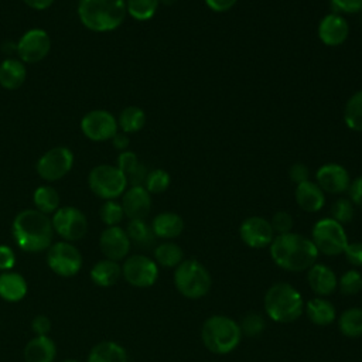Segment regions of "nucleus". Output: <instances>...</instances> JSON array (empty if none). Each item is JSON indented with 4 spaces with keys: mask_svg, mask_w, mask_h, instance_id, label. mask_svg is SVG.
I'll use <instances>...</instances> for the list:
<instances>
[{
    "mask_svg": "<svg viewBox=\"0 0 362 362\" xmlns=\"http://www.w3.org/2000/svg\"><path fill=\"white\" fill-rule=\"evenodd\" d=\"M153 255L154 262L167 269H175L184 260V252L181 246L171 240H165L154 246Z\"/></svg>",
    "mask_w": 362,
    "mask_h": 362,
    "instance_id": "c756f323",
    "label": "nucleus"
},
{
    "mask_svg": "<svg viewBox=\"0 0 362 362\" xmlns=\"http://www.w3.org/2000/svg\"><path fill=\"white\" fill-rule=\"evenodd\" d=\"M348 192H349V199L352 201V204L362 209V175L355 178L354 181H351Z\"/></svg>",
    "mask_w": 362,
    "mask_h": 362,
    "instance_id": "09e8293b",
    "label": "nucleus"
},
{
    "mask_svg": "<svg viewBox=\"0 0 362 362\" xmlns=\"http://www.w3.org/2000/svg\"><path fill=\"white\" fill-rule=\"evenodd\" d=\"M269 250L274 264L288 272H307L320 255L310 238L296 232L276 235Z\"/></svg>",
    "mask_w": 362,
    "mask_h": 362,
    "instance_id": "f257e3e1",
    "label": "nucleus"
},
{
    "mask_svg": "<svg viewBox=\"0 0 362 362\" xmlns=\"http://www.w3.org/2000/svg\"><path fill=\"white\" fill-rule=\"evenodd\" d=\"M236 1H238V0H205V4H206L212 11L223 13V11L230 10V8L236 4Z\"/></svg>",
    "mask_w": 362,
    "mask_h": 362,
    "instance_id": "8fccbe9b",
    "label": "nucleus"
},
{
    "mask_svg": "<svg viewBox=\"0 0 362 362\" xmlns=\"http://www.w3.org/2000/svg\"><path fill=\"white\" fill-rule=\"evenodd\" d=\"M156 238L171 240L180 236L184 230V219L175 212H161L151 222Z\"/></svg>",
    "mask_w": 362,
    "mask_h": 362,
    "instance_id": "393cba45",
    "label": "nucleus"
},
{
    "mask_svg": "<svg viewBox=\"0 0 362 362\" xmlns=\"http://www.w3.org/2000/svg\"><path fill=\"white\" fill-rule=\"evenodd\" d=\"M270 225L273 228L274 235H283V233L291 232L294 221L287 211H277L273 214L270 219Z\"/></svg>",
    "mask_w": 362,
    "mask_h": 362,
    "instance_id": "a19ab883",
    "label": "nucleus"
},
{
    "mask_svg": "<svg viewBox=\"0 0 362 362\" xmlns=\"http://www.w3.org/2000/svg\"><path fill=\"white\" fill-rule=\"evenodd\" d=\"M74 165V154L66 147H54L37 161V173L45 181H58L65 177Z\"/></svg>",
    "mask_w": 362,
    "mask_h": 362,
    "instance_id": "f8f14e48",
    "label": "nucleus"
},
{
    "mask_svg": "<svg viewBox=\"0 0 362 362\" xmlns=\"http://www.w3.org/2000/svg\"><path fill=\"white\" fill-rule=\"evenodd\" d=\"M126 14V0H79L78 6L81 23L96 33L116 30Z\"/></svg>",
    "mask_w": 362,
    "mask_h": 362,
    "instance_id": "7ed1b4c3",
    "label": "nucleus"
},
{
    "mask_svg": "<svg viewBox=\"0 0 362 362\" xmlns=\"http://www.w3.org/2000/svg\"><path fill=\"white\" fill-rule=\"evenodd\" d=\"M34 205L37 211L42 214H52L58 209L59 206V195L57 189L51 185H41L34 191L33 195Z\"/></svg>",
    "mask_w": 362,
    "mask_h": 362,
    "instance_id": "72a5a7b5",
    "label": "nucleus"
},
{
    "mask_svg": "<svg viewBox=\"0 0 362 362\" xmlns=\"http://www.w3.org/2000/svg\"><path fill=\"white\" fill-rule=\"evenodd\" d=\"M239 236L246 246L252 249H263L270 246L276 235L269 219L253 215L243 219L239 226Z\"/></svg>",
    "mask_w": 362,
    "mask_h": 362,
    "instance_id": "2eb2a0df",
    "label": "nucleus"
},
{
    "mask_svg": "<svg viewBox=\"0 0 362 362\" xmlns=\"http://www.w3.org/2000/svg\"><path fill=\"white\" fill-rule=\"evenodd\" d=\"M130 246L132 243L126 230L119 225L107 226L99 236V247L105 259H110L115 262L123 260L127 257Z\"/></svg>",
    "mask_w": 362,
    "mask_h": 362,
    "instance_id": "dca6fc26",
    "label": "nucleus"
},
{
    "mask_svg": "<svg viewBox=\"0 0 362 362\" xmlns=\"http://www.w3.org/2000/svg\"><path fill=\"white\" fill-rule=\"evenodd\" d=\"M308 175H310L308 167L303 163H294L288 170V177L293 182H296V185L300 182L308 181Z\"/></svg>",
    "mask_w": 362,
    "mask_h": 362,
    "instance_id": "49530a36",
    "label": "nucleus"
},
{
    "mask_svg": "<svg viewBox=\"0 0 362 362\" xmlns=\"http://www.w3.org/2000/svg\"><path fill=\"white\" fill-rule=\"evenodd\" d=\"M310 239L313 240L318 253L325 256L342 255L348 245V236L344 225L332 218H322L317 221L313 226Z\"/></svg>",
    "mask_w": 362,
    "mask_h": 362,
    "instance_id": "6e6552de",
    "label": "nucleus"
},
{
    "mask_svg": "<svg viewBox=\"0 0 362 362\" xmlns=\"http://www.w3.org/2000/svg\"><path fill=\"white\" fill-rule=\"evenodd\" d=\"M242 337H257L260 335L266 328V321L263 315L257 313H247L242 317V320L238 322Z\"/></svg>",
    "mask_w": 362,
    "mask_h": 362,
    "instance_id": "4c0bfd02",
    "label": "nucleus"
},
{
    "mask_svg": "<svg viewBox=\"0 0 362 362\" xmlns=\"http://www.w3.org/2000/svg\"><path fill=\"white\" fill-rule=\"evenodd\" d=\"M47 264L55 274L72 277L82 267V255L71 242L59 240L47 249Z\"/></svg>",
    "mask_w": 362,
    "mask_h": 362,
    "instance_id": "1a4fd4ad",
    "label": "nucleus"
},
{
    "mask_svg": "<svg viewBox=\"0 0 362 362\" xmlns=\"http://www.w3.org/2000/svg\"><path fill=\"white\" fill-rule=\"evenodd\" d=\"M122 277V266L119 262L103 259L93 264L90 269V279L99 287L115 286Z\"/></svg>",
    "mask_w": 362,
    "mask_h": 362,
    "instance_id": "a878e982",
    "label": "nucleus"
},
{
    "mask_svg": "<svg viewBox=\"0 0 362 362\" xmlns=\"http://www.w3.org/2000/svg\"><path fill=\"white\" fill-rule=\"evenodd\" d=\"M140 161L137 158V156L133 151H122L117 157V167L119 170L126 175V178H129L139 167H140Z\"/></svg>",
    "mask_w": 362,
    "mask_h": 362,
    "instance_id": "79ce46f5",
    "label": "nucleus"
},
{
    "mask_svg": "<svg viewBox=\"0 0 362 362\" xmlns=\"http://www.w3.org/2000/svg\"><path fill=\"white\" fill-rule=\"evenodd\" d=\"M16 264L14 250L7 245H0V272L13 270Z\"/></svg>",
    "mask_w": 362,
    "mask_h": 362,
    "instance_id": "a18cd8bd",
    "label": "nucleus"
},
{
    "mask_svg": "<svg viewBox=\"0 0 362 362\" xmlns=\"http://www.w3.org/2000/svg\"><path fill=\"white\" fill-rule=\"evenodd\" d=\"M331 216L334 221L339 222L341 225L349 223L355 215V205L349 198H338L331 205Z\"/></svg>",
    "mask_w": 362,
    "mask_h": 362,
    "instance_id": "58836bf2",
    "label": "nucleus"
},
{
    "mask_svg": "<svg viewBox=\"0 0 362 362\" xmlns=\"http://www.w3.org/2000/svg\"><path fill=\"white\" fill-rule=\"evenodd\" d=\"M99 214H100L102 222L107 226H117L124 218V211L122 208V204L116 202L115 199L105 201V204L100 206Z\"/></svg>",
    "mask_w": 362,
    "mask_h": 362,
    "instance_id": "ea45409f",
    "label": "nucleus"
},
{
    "mask_svg": "<svg viewBox=\"0 0 362 362\" xmlns=\"http://www.w3.org/2000/svg\"><path fill=\"white\" fill-rule=\"evenodd\" d=\"M23 356L25 362H54L57 356L55 342L48 337H34L24 346Z\"/></svg>",
    "mask_w": 362,
    "mask_h": 362,
    "instance_id": "4be33fe9",
    "label": "nucleus"
},
{
    "mask_svg": "<svg viewBox=\"0 0 362 362\" xmlns=\"http://www.w3.org/2000/svg\"><path fill=\"white\" fill-rule=\"evenodd\" d=\"M122 208L129 219H146L151 211L150 192L143 185H132L122 195Z\"/></svg>",
    "mask_w": 362,
    "mask_h": 362,
    "instance_id": "6ab92c4d",
    "label": "nucleus"
},
{
    "mask_svg": "<svg viewBox=\"0 0 362 362\" xmlns=\"http://www.w3.org/2000/svg\"><path fill=\"white\" fill-rule=\"evenodd\" d=\"M160 6V0H126V10L137 21L150 20Z\"/></svg>",
    "mask_w": 362,
    "mask_h": 362,
    "instance_id": "f704fd0d",
    "label": "nucleus"
},
{
    "mask_svg": "<svg viewBox=\"0 0 362 362\" xmlns=\"http://www.w3.org/2000/svg\"><path fill=\"white\" fill-rule=\"evenodd\" d=\"M88 184L95 195L107 201L123 195L129 182L117 165L99 164L90 170Z\"/></svg>",
    "mask_w": 362,
    "mask_h": 362,
    "instance_id": "0eeeda50",
    "label": "nucleus"
},
{
    "mask_svg": "<svg viewBox=\"0 0 362 362\" xmlns=\"http://www.w3.org/2000/svg\"><path fill=\"white\" fill-rule=\"evenodd\" d=\"M31 329L35 334V337L48 335L51 331V321L47 315H37L31 321Z\"/></svg>",
    "mask_w": 362,
    "mask_h": 362,
    "instance_id": "de8ad7c7",
    "label": "nucleus"
},
{
    "mask_svg": "<svg viewBox=\"0 0 362 362\" xmlns=\"http://www.w3.org/2000/svg\"><path fill=\"white\" fill-rule=\"evenodd\" d=\"M170 182H171L170 174L165 170L156 168V170L147 173V177L144 180L143 187L150 194H161L170 187Z\"/></svg>",
    "mask_w": 362,
    "mask_h": 362,
    "instance_id": "c9c22d12",
    "label": "nucleus"
},
{
    "mask_svg": "<svg viewBox=\"0 0 362 362\" xmlns=\"http://www.w3.org/2000/svg\"><path fill=\"white\" fill-rule=\"evenodd\" d=\"M263 304L266 315L280 324L293 322L304 313V300L300 291L286 281L272 284L264 294Z\"/></svg>",
    "mask_w": 362,
    "mask_h": 362,
    "instance_id": "20e7f679",
    "label": "nucleus"
},
{
    "mask_svg": "<svg viewBox=\"0 0 362 362\" xmlns=\"http://www.w3.org/2000/svg\"><path fill=\"white\" fill-rule=\"evenodd\" d=\"M332 13L355 14L362 11V0H329Z\"/></svg>",
    "mask_w": 362,
    "mask_h": 362,
    "instance_id": "37998d69",
    "label": "nucleus"
},
{
    "mask_svg": "<svg viewBox=\"0 0 362 362\" xmlns=\"http://www.w3.org/2000/svg\"><path fill=\"white\" fill-rule=\"evenodd\" d=\"M62 362H81V361H76V359H65Z\"/></svg>",
    "mask_w": 362,
    "mask_h": 362,
    "instance_id": "5fc2aeb1",
    "label": "nucleus"
},
{
    "mask_svg": "<svg viewBox=\"0 0 362 362\" xmlns=\"http://www.w3.org/2000/svg\"><path fill=\"white\" fill-rule=\"evenodd\" d=\"M160 1H163V3H165V4L170 6V4H173L175 0H160Z\"/></svg>",
    "mask_w": 362,
    "mask_h": 362,
    "instance_id": "864d4df0",
    "label": "nucleus"
},
{
    "mask_svg": "<svg viewBox=\"0 0 362 362\" xmlns=\"http://www.w3.org/2000/svg\"><path fill=\"white\" fill-rule=\"evenodd\" d=\"M54 232L66 242L82 239L88 232V219L85 214L75 206L58 208L51 219Z\"/></svg>",
    "mask_w": 362,
    "mask_h": 362,
    "instance_id": "9b49d317",
    "label": "nucleus"
},
{
    "mask_svg": "<svg viewBox=\"0 0 362 362\" xmlns=\"http://www.w3.org/2000/svg\"><path fill=\"white\" fill-rule=\"evenodd\" d=\"M344 122L354 132H362V89L352 93L344 107Z\"/></svg>",
    "mask_w": 362,
    "mask_h": 362,
    "instance_id": "2f4dec72",
    "label": "nucleus"
},
{
    "mask_svg": "<svg viewBox=\"0 0 362 362\" xmlns=\"http://www.w3.org/2000/svg\"><path fill=\"white\" fill-rule=\"evenodd\" d=\"M112 143H113V146L117 148V150H122V151H124L126 148H127V146H129V137H127V134L126 133H116L113 137H112Z\"/></svg>",
    "mask_w": 362,
    "mask_h": 362,
    "instance_id": "3c124183",
    "label": "nucleus"
},
{
    "mask_svg": "<svg viewBox=\"0 0 362 362\" xmlns=\"http://www.w3.org/2000/svg\"><path fill=\"white\" fill-rule=\"evenodd\" d=\"M51 49L49 35L41 28H31L23 34L16 45L21 62L35 64L44 59Z\"/></svg>",
    "mask_w": 362,
    "mask_h": 362,
    "instance_id": "4468645a",
    "label": "nucleus"
},
{
    "mask_svg": "<svg viewBox=\"0 0 362 362\" xmlns=\"http://www.w3.org/2000/svg\"><path fill=\"white\" fill-rule=\"evenodd\" d=\"M344 255L349 264L362 267V242H348Z\"/></svg>",
    "mask_w": 362,
    "mask_h": 362,
    "instance_id": "c03bdc74",
    "label": "nucleus"
},
{
    "mask_svg": "<svg viewBox=\"0 0 362 362\" xmlns=\"http://www.w3.org/2000/svg\"><path fill=\"white\" fill-rule=\"evenodd\" d=\"M117 120L116 117L102 109L88 112L81 120L82 133L92 141H105L112 140L117 133Z\"/></svg>",
    "mask_w": 362,
    "mask_h": 362,
    "instance_id": "ddd939ff",
    "label": "nucleus"
},
{
    "mask_svg": "<svg viewBox=\"0 0 362 362\" xmlns=\"http://www.w3.org/2000/svg\"><path fill=\"white\" fill-rule=\"evenodd\" d=\"M201 339L208 351L216 355L230 354L242 339L239 324L228 315H211L201 328Z\"/></svg>",
    "mask_w": 362,
    "mask_h": 362,
    "instance_id": "39448f33",
    "label": "nucleus"
},
{
    "mask_svg": "<svg viewBox=\"0 0 362 362\" xmlns=\"http://www.w3.org/2000/svg\"><path fill=\"white\" fill-rule=\"evenodd\" d=\"M146 123V113L139 106H127L124 107L117 119V126L123 133H136L143 129Z\"/></svg>",
    "mask_w": 362,
    "mask_h": 362,
    "instance_id": "473e14b6",
    "label": "nucleus"
},
{
    "mask_svg": "<svg viewBox=\"0 0 362 362\" xmlns=\"http://www.w3.org/2000/svg\"><path fill=\"white\" fill-rule=\"evenodd\" d=\"M294 198L305 212H318L325 204V192L314 181H304L296 185Z\"/></svg>",
    "mask_w": 362,
    "mask_h": 362,
    "instance_id": "412c9836",
    "label": "nucleus"
},
{
    "mask_svg": "<svg viewBox=\"0 0 362 362\" xmlns=\"http://www.w3.org/2000/svg\"><path fill=\"white\" fill-rule=\"evenodd\" d=\"M28 286L25 279L13 270L0 273V297L8 303H17L27 294Z\"/></svg>",
    "mask_w": 362,
    "mask_h": 362,
    "instance_id": "b1692460",
    "label": "nucleus"
},
{
    "mask_svg": "<svg viewBox=\"0 0 362 362\" xmlns=\"http://www.w3.org/2000/svg\"><path fill=\"white\" fill-rule=\"evenodd\" d=\"M307 283L317 297H328L338 288V277L334 270L321 263H314L307 270Z\"/></svg>",
    "mask_w": 362,
    "mask_h": 362,
    "instance_id": "aec40b11",
    "label": "nucleus"
},
{
    "mask_svg": "<svg viewBox=\"0 0 362 362\" xmlns=\"http://www.w3.org/2000/svg\"><path fill=\"white\" fill-rule=\"evenodd\" d=\"M338 288L344 296H355L362 290V274L356 269L346 270L338 279Z\"/></svg>",
    "mask_w": 362,
    "mask_h": 362,
    "instance_id": "e433bc0d",
    "label": "nucleus"
},
{
    "mask_svg": "<svg viewBox=\"0 0 362 362\" xmlns=\"http://www.w3.org/2000/svg\"><path fill=\"white\" fill-rule=\"evenodd\" d=\"M318 38L328 47H338L344 44L349 34V25L345 17L337 13H329L321 18L318 28Z\"/></svg>",
    "mask_w": 362,
    "mask_h": 362,
    "instance_id": "a211bd4d",
    "label": "nucleus"
},
{
    "mask_svg": "<svg viewBox=\"0 0 362 362\" xmlns=\"http://www.w3.org/2000/svg\"><path fill=\"white\" fill-rule=\"evenodd\" d=\"M174 286L182 297L197 300L209 293L212 279L201 262L197 259H184L174 270Z\"/></svg>",
    "mask_w": 362,
    "mask_h": 362,
    "instance_id": "423d86ee",
    "label": "nucleus"
},
{
    "mask_svg": "<svg viewBox=\"0 0 362 362\" xmlns=\"http://www.w3.org/2000/svg\"><path fill=\"white\" fill-rule=\"evenodd\" d=\"M25 81V66L20 59L7 58L0 64V85L13 90L20 88Z\"/></svg>",
    "mask_w": 362,
    "mask_h": 362,
    "instance_id": "cd10ccee",
    "label": "nucleus"
},
{
    "mask_svg": "<svg viewBox=\"0 0 362 362\" xmlns=\"http://www.w3.org/2000/svg\"><path fill=\"white\" fill-rule=\"evenodd\" d=\"M304 313L307 318L320 327L332 324L337 318V310L334 304L325 297H314L304 304Z\"/></svg>",
    "mask_w": 362,
    "mask_h": 362,
    "instance_id": "5701e85b",
    "label": "nucleus"
},
{
    "mask_svg": "<svg viewBox=\"0 0 362 362\" xmlns=\"http://www.w3.org/2000/svg\"><path fill=\"white\" fill-rule=\"evenodd\" d=\"M86 362H129L126 349L115 341H102L96 344L89 355Z\"/></svg>",
    "mask_w": 362,
    "mask_h": 362,
    "instance_id": "bb28decb",
    "label": "nucleus"
},
{
    "mask_svg": "<svg viewBox=\"0 0 362 362\" xmlns=\"http://www.w3.org/2000/svg\"><path fill=\"white\" fill-rule=\"evenodd\" d=\"M122 277L133 287H151L158 279V264L144 255L127 256L122 264Z\"/></svg>",
    "mask_w": 362,
    "mask_h": 362,
    "instance_id": "9d476101",
    "label": "nucleus"
},
{
    "mask_svg": "<svg viewBox=\"0 0 362 362\" xmlns=\"http://www.w3.org/2000/svg\"><path fill=\"white\" fill-rule=\"evenodd\" d=\"M11 232L17 246L28 253L47 250L52 245L55 233L51 219L37 209L18 212L13 221Z\"/></svg>",
    "mask_w": 362,
    "mask_h": 362,
    "instance_id": "f03ea898",
    "label": "nucleus"
},
{
    "mask_svg": "<svg viewBox=\"0 0 362 362\" xmlns=\"http://www.w3.org/2000/svg\"><path fill=\"white\" fill-rule=\"evenodd\" d=\"M124 230L130 239V243L140 249H150L156 243L157 238L153 228L144 219H130Z\"/></svg>",
    "mask_w": 362,
    "mask_h": 362,
    "instance_id": "c85d7f7f",
    "label": "nucleus"
},
{
    "mask_svg": "<svg viewBox=\"0 0 362 362\" xmlns=\"http://www.w3.org/2000/svg\"><path fill=\"white\" fill-rule=\"evenodd\" d=\"M23 1L34 10H45L54 3V0H23Z\"/></svg>",
    "mask_w": 362,
    "mask_h": 362,
    "instance_id": "603ef678",
    "label": "nucleus"
},
{
    "mask_svg": "<svg viewBox=\"0 0 362 362\" xmlns=\"http://www.w3.org/2000/svg\"><path fill=\"white\" fill-rule=\"evenodd\" d=\"M338 328L346 338H358L362 335V308L352 307L338 317Z\"/></svg>",
    "mask_w": 362,
    "mask_h": 362,
    "instance_id": "7c9ffc66",
    "label": "nucleus"
},
{
    "mask_svg": "<svg viewBox=\"0 0 362 362\" xmlns=\"http://www.w3.org/2000/svg\"><path fill=\"white\" fill-rule=\"evenodd\" d=\"M315 182L328 194H344L351 185L348 170L337 163H327L315 173Z\"/></svg>",
    "mask_w": 362,
    "mask_h": 362,
    "instance_id": "f3484780",
    "label": "nucleus"
}]
</instances>
